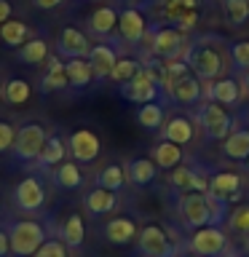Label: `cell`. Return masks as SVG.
Masks as SVG:
<instances>
[{"label": "cell", "instance_id": "cell-1", "mask_svg": "<svg viewBox=\"0 0 249 257\" xmlns=\"http://www.w3.org/2000/svg\"><path fill=\"white\" fill-rule=\"evenodd\" d=\"M177 220L185 230H196L204 225H225L228 220V201L214 198L212 193H180L174 198Z\"/></svg>", "mask_w": 249, "mask_h": 257}, {"label": "cell", "instance_id": "cell-2", "mask_svg": "<svg viewBox=\"0 0 249 257\" xmlns=\"http://www.w3.org/2000/svg\"><path fill=\"white\" fill-rule=\"evenodd\" d=\"M225 43L222 38L217 35H198L188 40V48H185L182 54V62L190 67L193 75H198L204 83H209V80H217L225 75V51L222 46Z\"/></svg>", "mask_w": 249, "mask_h": 257}, {"label": "cell", "instance_id": "cell-3", "mask_svg": "<svg viewBox=\"0 0 249 257\" xmlns=\"http://www.w3.org/2000/svg\"><path fill=\"white\" fill-rule=\"evenodd\" d=\"M6 230L11 238V257H32L51 236L48 222H40L35 217H16L6 225Z\"/></svg>", "mask_w": 249, "mask_h": 257}, {"label": "cell", "instance_id": "cell-4", "mask_svg": "<svg viewBox=\"0 0 249 257\" xmlns=\"http://www.w3.org/2000/svg\"><path fill=\"white\" fill-rule=\"evenodd\" d=\"M193 120L201 128L206 142H222L233 128H236V118L230 115L222 104H217L212 99H204L201 104H196L193 110Z\"/></svg>", "mask_w": 249, "mask_h": 257}, {"label": "cell", "instance_id": "cell-5", "mask_svg": "<svg viewBox=\"0 0 249 257\" xmlns=\"http://www.w3.org/2000/svg\"><path fill=\"white\" fill-rule=\"evenodd\" d=\"M120 96L129 99V102H134V104H148V102L169 104L172 102L169 94H166V86H164V80H161V75L153 67H148V64H142V70L137 72L129 83L120 86Z\"/></svg>", "mask_w": 249, "mask_h": 257}, {"label": "cell", "instance_id": "cell-6", "mask_svg": "<svg viewBox=\"0 0 249 257\" xmlns=\"http://www.w3.org/2000/svg\"><path fill=\"white\" fill-rule=\"evenodd\" d=\"M148 48L153 56H158V59L164 62H172V59H182L185 48H188V38H185L182 30L172 27V24H153L148 30Z\"/></svg>", "mask_w": 249, "mask_h": 257}, {"label": "cell", "instance_id": "cell-7", "mask_svg": "<svg viewBox=\"0 0 249 257\" xmlns=\"http://www.w3.org/2000/svg\"><path fill=\"white\" fill-rule=\"evenodd\" d=\"M180 244L174 241V236H169V228L156 222H148L140 228L137 236V254L140 257H177Z\"/></svg>", "mask_w": 249, "mask_h": 257}, {"label": "cell", "instance_id": "cell-8", "mask_svg": "<svg viewBox=\"0 0 249 257\" xmlns=\"http://www.w3.org/2000/svg\"><path fill=\"white\" fill-rule=\"evenodd\" d=\"M182 246L198 257H220L230 246V241L222 225H204V228L190 230L188 238H182Z\"/></svg>", "mask_w": 249, "mask_h": 257}, {"label": "cell", "instance_id": "cell-9", "mask_svg": "<svg viewBox=\"0 0 249 257\" xmlns=\"http://www.w3.org/2000/svg\"><path fill=\"white\" fill-rule=\"evenodd\" d=\"M48 140V128L43 123H38V120H27V123H22L16 128V140H14V158L19 161V164H35L40 150H43V145Z\"/></svg>", "mask_w": 249, "mask_h": 257}, {"label": "cell", "instance_id": "cell-10", "mask_svg": "<svg viewBox=\"0 0 249 257\" xmlns=\"http://www.w3.org/2000/svg\"><path fill=\"white\" fill-rule=\"evenodd\" d=\"M46 185L38 174H27L24 180L14 188V209L22 214H35V212H43L46 206Z\"/></svg>", "mask_w": 249, "mask_h": 257}, {"label": "cell", "instance_id": "cell-11", "mask_svg": "<svg viewBox=\"0 0 249 257\" xmlns=\"http://www.w3.org/2000/svg\"><path fill=\"white\" fill-rule=\"evenodd\" d=\"M166 94L174 104H185V107H196V104L204 102V80L193 72H182L177 80L166 86Z\"/></svg>", "mask_w": 249, "mask_h": 257}, {"label": "cell", "instance_id": "cell-12", "mask_svg": "<svg viewBox=\"0 0 249 257\" xmlns=\"http://www.w3.org/2000/svg\"><path fill=\"white\" fill-rule=\"evenodd\" d=\"M148 30H150V24L137 6H126L123 11H120L115 32H118V40H123L126 46H140L142 40L148 38Z\"/></svg>", "mask_w": 249, "mask_h": 257}, {"label": "cell", "instance_id": "cell-13", "mask_svg": "<svg viewBox=\"0 0 249 257\" xmlns=\"http://www.w3.org/2000/svg\"><path fill=\"white\" fill-rule=\"evenodd\" d=\"M67 148H70V156L72 161H78L80 166L86 164H94L96 158H99V137H96L91 128H75L70 137H67Z\"/></svg>", "mask_w": 249, "mask_h": 257}, {"label": "cell", "instance_id": "cell-14", "mask_svg": "<svg viewBox=\"0 0 249 257\" xmlns=\"http://www.w3.org/2000/svg\"><path fill=\"white\" fill-rule=\"evenodd\" d=\"M120 40L115 38L112 43H96V46H91V51H88V56L86 59L91 62V70H94V80H107L110 78V72H112V67H115V62L120 59Z\"/></svg>", "mask_w": 249, "mask_h": 257}, {"label": "cell", "instance_id": "cell-15", "mask_svg": "<svg viewBox=\"0 0 249 257\" xmlns=\"http://www.w3.org/2000/svg\"><path fill=\"white\" fill-rule=\"evenodd\" d=\"M204 99H212L222 107H233L244 99V91H241V80L230 78V75H222L217 80H209L204 83Z\"/></svg>", "mask_w": 249, "mask_h": 257}, {"label": "cell", "instance_id": "cell-16", "mask_svg": "<svg viewBox=\"0 0 249 257\" xmlns=\"http://www.w3.org/2000/svg\"><path fill=\"white\" fill-rule=\"evenodd\" d=\"M244 190V177L238 172H225V169H212L209 174V193L220 201H230L241 196Z\"/></svg>", "mask_w": 249, "mask_h": 257}, {"label": "cell", "instance_id": "cell-17", "mask_svg": "<svg viewBox=\"0 0 249 257\" xmlns=\"http://www.w3.org/2000/svg\"><path fill=\"white\" fill-rule=\"evenodd\" d=\"M67 140H64V134L59 132V128H54V132H48V140L43 145V150H40V156H38V169L40 172H48V169H56L62 164V161H67Z\"/></svg>", "mask_w": 249, "mask_h": 257}, {"label": "cell", "instance_id": "cell-18", "mask_svg": "<svg viewBox=\"0 0 249 257\" xmlns=\"http://www.w3.org/2000/svg\"><path fill=\"white\" fill-rule=\"evenodd\" d=\"M118 193H112V190H107V188H91L83 196V209H86V214L88 217H94V220H102V217H107V214H112L118 209Z\"/></svg>", "mask_w": 249, "mask_h": 257}, {"label": "cell", "instance_id": "cell-19", "mask_svg": "<svg viewBox=\"0 0 249 257\" xmlns=\"http://www.w3.org/2000/svg\"><path fill=\"white\" fill-rule=\"evenodd\" d=\"M48 230H51V236H59L70 249H83L86 222H83V217H80L78 212H75V214H67L59 225H56V228L51 225V220H48Z\"/></svg>", "mask_w": 249, "mask_h": 257}, {"label": "cell", "instance_id": "cell-20", "mask_svg": "<svg viewBox=\"0 0 249 257\" xmlns=\"http://www.w3.org/2000/svg\"><path fill=\"white\" fill-rule=\"evenodd\" d=\"M91 51V40L86 38V32H80L78 27H64L56 40V54L67 56V59H78V56H88Z\"/></svg>", "mask_w": 249, "mask_h": 257}, {"label": "cell", "instance_id": "cell-21", "mask_svg": "<svg viewBox=\"0 0 249 257\" xmlns=\"http://www.w3.org/2000/svg\"><path fill=\"white\" fill-rule=\"evenodd\" d=\"M102 236L104 241H110V244H118V246H126L132 244V241H137V236H140V225H137V220H132V217H112V220H107L102 225Z\"/></svg>", "mask_w": 249, "mask_h": 257}, {"label": "cell", "instance_id": "cell-22", "mask_svg": "<svg viewBox=\"0 0 249 257\" xmlns=\"http://www.w3.org/2000/svg\"><path fill=\"white\" fill-rule=\"evenodd\" d=\"M70 88V80H67V67L59 56H48L46 62V70L40 75V83H38V91L40 94H54V91H64Z\"/></svg>", "mask_w": 249, "mask_h": 257}, {"label": "cell", "instance_id": "cell-23", "mask_svg": "<svg viewBox=\"0 0 249 257\" xmlns=\"http://www.w3.org/2000/svg\"><path fill=\"white\" fill-rule=\"evenodd\" d=\"M118 8L115 6H96L88 16V32L99 40H107L118 27Z\"/></svg>", "mask_w": 249, "mask_h": 257}, {"label": "cell", "instance_id": "cell-24", "mask_svg": "<svg viewBox=\"0 0 249 257\" xmlns=\"http://www.w3.org/2000/svg\"><path fill=\"white\" fill-rule=\"evenodd\" d=\"M126 177H129V185H134V188H148V185L156 182L158 177V166L153 158H129L126 164Z\"/></svg>", "mask_w": 249, "mask_h": 257}, {"label": "cell", "instance_id": "cell-25", "mask_svg": "<svg viewBox=\"0 0 249 257\" xmlns=\"http://www.w3.org/2000/svg\"><path fill=\"white\" fill-rule=\"evenodd\" d=\"M193 134H196V120L188 115H169L161 128V140H169L174 145H188Z\"/></svg>", "mask_w": 249, "mask_h": 257}, {"label": "cell", "instance_id": "cell-26", "mask_svg": "<svg viewBox=\"0 0 249 257\" xmlns=\"http://www.w3.org/2000/svg\"><path fill=\"white\" fill-rule=\"evenodd\" d=\"M222 156L230 161H238V164L249 161V126L236 123V128L222 140Z\"/></svg>", "mask_w": 249, "mask_h": 257}, {"label": "cell", "instance_id": "cell-27", "mask_svg": "<svg viewBox=\"0 0 249 257\" xmlns=\"http://www.w3.org/2000/svg\"><path fill=\"white\" fill-rule=\"evenodd\" d=\"M150 158L156 161L158 169H164V172H172L174 166H180L182 161H185V153H182V145H174V142H169V140H161V142L153 145Z\"/></svg>", "mask_w": 249, "mask_h": 257}, {"label": "cell", "instance_id": "cell-28", "mask_svg": "<svg viewBox=\"0 0 249 257\" xmlns=\"http://www.w3.org/2000/svg\"><path fill=\"white\" fill-rule=\"evenodd\" d=\"M166 104L164 102H148V104H140L137 107V123H140L145 132H150V134H156V132H161L164 128V123H166Z\"/></svg>", "mask_w": 249, "mask_h": 257}, {"label": "cell", "instance_id": "cell-29", "mask_svg": "<svg viewBox=\"0 0 249 257\" xmlns=\"http://www.w3.org/2000/svg\"><path fill=\"white\" fill-rule=\"evenodd\" d=\"M54 185L59 190H78L83 188V172H80L78 161H62L59 166L54 169Z\"/></svg>", "mask_w": 249, "mask_h": 257}, {"label": "cell", "instance_id": "cell-30", "mask_svg": "<svg viewBox=\"0 0 249 257\" xmlns=\"http://www.w3.org/2000/svg\"><path fill=\"white\" fill-rule=\"evenodd\" d=\"M30 38H35L30 24L16 22V19H8L6 24H0V43L6 48H22Z\"/></svg>", "mask_w": 249, "mask_h": 257}, {"label": "cell", "instance_id": "cell-31", "mask_svg": "<svg viewBox=\"0 0 249 257\" xmlns=\"http://www.w3.org/2000/svg\"><path fill=\"white\" fill-rule=\"evenodd\" d=\"M64 67H67L70 88H75V91H83L86 86H91L94 70H91V62H88V59H83V56H78V59H67V62H64Z\"/></svg>", "mask_w": 249, "mask_h": 257}, {"label": "cell", "instance_id": "cell-32", "mask_svg": "<svg viewBox=\"0 0 249 257\" xmlns=\"http://www.w3.org/2000/svg\"><path fill=\"white\" fill-rule=\"evenodd\" d=\"M48 43L43 38H30L22 48H16V59L22 64H30V67H40L43 62H48Z\"/></svg>", "mask_w": 249, "mask_h": 257}, {"label": "cell", "instance_id": "cell-33", "mask_svg": "<svg viewBox=\"0 0 249 257\" xmlns=\"http://www.w3.org/2000/svg\"><path fill=\"white\" fill-rule=\"evenodd\" d=\"M126 182H129V177H126V169L120 164H107L99 174H96V185H99V188H107L112 193H120L126 188Z\"/></svg>", "mask_w": 249, "mask_h": 257}, {"label": "cell", "instance_id": "cell-34", "mask_svg": "<svg viewBox=\"0 0 249 257\" xmlns=\"http://www.w3.org/2000/svg\"><path fill=\"white\" fill-rule=\"evenodd\" d=\"M3 96H6L8 104H14V107L16 104H27L30 96H32V86L24 78H11V80H6V86H3Z\"/></svg>", "mask_w": 249, "mask_h": 257}, {"label": "cell", "instance_id": "cell-35", "mask_svg": "<svg viewBox=\"0 0 249 257\" xmlns=\"http://www.w3.org/2000/svg\"><path fill=\"white\" fill-rule=\"evenodd\" d=\"M140 70H142V62H140V59H134V56H120V59L115 62V67H112V72H110L107 80H112V83H118V86H123V83H129V80H132Z\"/></svg>", "mask_w": 249, "mask_h": 257}, {"label": "cell", "instance_id": "cell-36", "mask_svg": "<svg viewBox=\"0 0 249 257\" xmlns=\"http://www.w3.org/2000/svg\"><path fill=\"white\" fill-rule=\"evenodd\" d=\"M190 8H198V0H161L158 14L164 16V22H172V27H174V22L185 11H190Z\"/></svg>", "mask_w": 249, "mask_h": 257}, {"label": "cell", "instance_id": "cell-37", "mask_svg": "<svg viewBox=\"0 0 249 257\" xmlns=\"http://www.w3.org/2000/svg\"><path fill=\"white\" fill-rule=\"evenodd\" d=\"M228 230L238 233V236L249 238V204H238L228 212Z\"/></svg>", "mask_w": 249, "mask_h": 257}, {"label": "cell", "instance_id": "cell-38", "mask_svg": "<svg viewBox=\"0 0 249 257\" xmlns=\"http://www.w3.org/2000/svg\"><path fill=\"white\" fill-rule=\"evenodd\" d=\"M222 14L230 24H241L249 22V0H222Z\"/></svg>", "mask_w": 249, "mask_h": 257}, {"label": "cell", "instance_id": "cell-39", "mask_svg": "<svg viewBox=\"0 0 249 257\" xmlns=\"http://www.w3.org/2000/svg\"><path fill=\"white\" fill-rule=\"evenodd\" d=\"M228 56L236 72H246L249 70V40H236L228 46Z\"/></svg>", "mask_w": 249, "mask_h": 257}, {"label": "cell", "instance_id": "cell-40", "mask_svg": "<svg viewBox=\"0 0 249 257\" xmlns=\"http://www.w3.org/2000/svg\"><path fill=\"white\" fill-rule=\"evenodd\" d=\"M32 257H70V246L64 244L59 236H48L43 241V246H40Z\"/></svg>", "mask_w": 249, "mask_h": 257}, {"label": "cell", "instance_id": "cell-41", "mask_svg": "<svg viewBox=\"0 0 249 257\" xmlns=\"http://www.w3.org/2000/svg\"><path fill=\"white\" fill-rule=\"evenodd\" d=\"M14 140H16V128L8 123V120L0 118V153H8L14 148Z\"/></svg>", "mask_w": 249, "mask_h": 257}, {"label": "cell", "instance_id": "cell-42", "mask_svg": "<svg viewBox=\"0 0 249 257\" xmlns=\"http://www.w3.org/2000/svg\"><path fill=\"white\" fill-rule=\"evenodd\" d=\"M196 22H198V8H190V11H185L180 19L174 22V27L182 30V32H190L193 27H196Z\"/></svg>", "mask_w": 249, "mask_h": 257}, {"label": "cell", "instance_id": "cell-43", "mask_svg": "<svg viewBox=\"0 0 249 257\" xmlns=\"http://www.w3.org/2000/svg\"><path fill=\"white\" fill-rule=\"evenodd\" d=\"M0 257H11V238L6 228H0Z\"/></svg>", "mask_w": 249, "mask_h": 257}, {"label": "cell", "instance_id": "cell-44", "mask_svg": "<svg viewBox=\"0 0 249 257\" xmlns=\"http://www.w3.org/2000/svg\"><path fill=\"white\" fill-rule=\"evenodd\" d=\"M62 3H64V0H32V6L40 8V11H51V8L62 6Z\"/></svg>", "mask_w": 249, "mask_h": 257}, {"label": "cell", "instance_id": "cell-45", "mask_svg": "<svg viewBox=\"0 0 249 257\" xmlns=\"http://www.w3.org/2000/svg\"><path fill=\"white\" fill-rule=\"evenodd\" d=\"M11 14H14V8L8 0H0V24H6L8 19H11Z\"/></svg>", "mask_w": 249, "mask_h": 257}, {"label": "cell", "instance_id": "cell-46", "mask_svg": "<svg viewBox=\"0 0 249 257\" xmlns=\"http://www.w3.org/2000/svg\"><path fill=\"white\" fill-rule=\"evenodd\" d=\"M241 91H244V96H249V70L241 72Z\"/></svg>", "mask_w": 249, "mask_h": 257}, {"label": "cell", "instance_id": "cell-47", "mask_svg": "<svg viewBox=\"0 0 249 257\" xmlns=\"http://www.w3.org/2000/svg\"><path fill=\"white\" fill-rule=\"evenodd\" d=\"M177 257H198V254H193V252H188V249H185V252H182V249H180V252H177Z\"/></svg>", "mask_w": 249, "mask_h": 257}, {"label": "cell", "instance_id": "cell-48", "mask_svg": "<svg viewBox=\"0 0 249 257\" xmlns=\"http://www.w3.org/2000/svg\"><path fill=\"white\" fill-rule=\"evenodd\" d=\"M0 212H3V198H0Z\"/></svg>", "mask_w": 249, "mask_h": 257}, {"label": "cell", "instance_id": "cell-49", "mask_svg": "<svg viewBox=\"0 0 249 257\" xmlns=\"http://www.w3.org/2000/svg\"><path fill=\"white\" fill-rule=\"evenodd\" d=\"M241 257H249V249H246V252H244V254H241Z\"/></svg>", "mask_w": 249, "mask_h": 257}, {"label": "cell", "instance_id": "cell-50", "mask_svg": "<svg viewBox=\"0 0 249 257\" xmlns=\"http://www.w3.org/2000/svg\"><path fill=\"white\" fill-rule=\"evenodd\" d=\"M0 94H3V83H0Z\"/></svg>", "mask_w": 249, "mask_h": 257}, {"label": "cell", "instance_id": "cell-51", "mask_svg": "<svg viewBox=\"0 0 249 257\" xmlns=\"http://www.w3.org/2000/svg\"><path fill=\"white\" fill-rule=\"evenodd\" d=\"M91 3H99V0H91Z\"/></svg>", "mask_w": 249, "mask_h": 257}, {"label": "cell", "instance_id": "cell-52", "mask_svg": "<svg viewBox=\"0 0 249 257\" xmlns=\"http://www.w3.org/2000/svg\"><path fill=\"white\" fill-rule=\"evenodd\" d=\"M238 257H241V254H238Z\"/></svg>", "mask_w": 249, "mask_h": 257}]
</instances>
